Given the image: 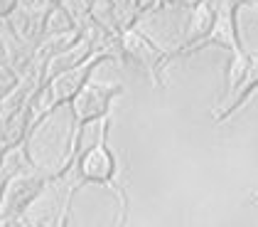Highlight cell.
<instances>
[{"mask_svg": "<svg viewBox=\"0 0 258 227\" xmlns=\"http://www.w3.org/2000/svg\"><path fill=\"white\" fill-rule=\"evenodd\" d=\"M5 153H8V146L0 141V168H3V161H5Z\"/></svg>", "mask_w": 258, "mask_h": 227, "instance_id": "7", "label": "cell"}, {"mask_svg": "<svg viewBox=\"0 0 258 227\" xmlns=\"http://www.w3.org/2000/svg\"><path fill=\"white\" fill-rule=\"evenodd\" d=\"M217 20V0H202L195 8H189V22H187V42L184 44H195L204 40L212 30V25Z\"/></svg>", "mask_w": 258, "mask_h": 227, "instance_id": "4", "label": "cell"}, {"mask_svg": "<svg viewBox=\"0 0 258 227\" xmlns=\"http://www.w3.org/2000/svg\"><path fill=\"white\" fill-rule=\"evenodd\" d=\"M108 128H111V116L101 119L96 141L89 146V148H84L79 153V158H77V163L72 165L69 170L59 173V175L69 178V183L77 188V190L84 186L108 188L113 193V198L118 200V220H116L113 227H125L128 212H131V200H128L125 188L120 186V180H118L120 165H118L116 153L108 146Z\"/></svg>", "mask_w": 258, "mask_h": 227, "instance_id": "1", "label": "cell"}, {"mask_svg": "<svg viewBox=\"0 0 258 227\" xmlns=\"http://www.w3.org/2000/svg\"><path fill=\"white\" fill-rule=\"evenodd\" d=\"M77 30V25L72 20V15L61 8V5H54L44 20V27H42V40L44 37H52V35H61V32H72Z\"/></svg>", "mask_w": 258, "mask_h": 227, "instance_id": "5", "label": "cell"}, {"mask_svg": "<svg viewBox=\"0 0 258 227\" xmlns=\"http://www.w3.org/2000/svg\"><path fill=\"white\" fill-rule=\"evenodd\" d=\"M120 50H123V57L138 62L145 74L150 77L153 86H165L162 79V72H165V64H167V50L158 47L155 42L150 40L138 25L136 27H128L125 32H120Z\"/></svg>", "mask_w": 258, "mask_h": 227, "instance_id": "3", "label": "cell"}, {"mask_svg": "<svg viewBox=\"0 0 258 227\" xmlns=\"http://www.w3.org/2000/svg\"><path fill=\"white\" fill-rule=\"evenodd\" d=\"M234 5L236 8H241V5H256L258 8V0H234Z\"/></svg>", "mask_w": 258, "mask_h": 227, "instance_id": "6", "label": "cell"}, {"mask_svg": "<svg viewBox=\"0 0 258 227\" xmlns=\"http://www.w3.org/2000/svg\"><path fill=\"white\" fill-rule=\"evenodd\" d=\"M52 3H54V5H61V3H64V0H52Z\"/></svg>", "mask_w": 258, "mask_h": 227, "instance_id": "8", "label": "cell"}, {"mask_svg": "<svg viewBox=\"0 0 258 227\" xmlns=\"http://www.w3.org/2000/svg\"><path fill=\"white\" fill-rule=\"evenodd\" d=\"M54 175L57 173L49 168H37L8 178L0 193V227H22L27 210L44 193Z\"/></svg>", "mask_w": 258, "mask_h": 227, "instance_id": "2", "label": "cell"}]
</instances>
